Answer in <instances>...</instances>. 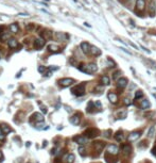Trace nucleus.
Masks as SVG:
<instances>
[{
    "label": "nucleus",
    "instance_id": "obj_1",
    "mask_svg": "<svg viewBox=\"0 0 156 163\" xmlns=\"http://www.w3.org/2000/svg\"><path fill=\"white\" fill-rule=\"evenodd\" d=\"M80 70H82V72L84 73H87V74H92V73H96L98 69V67L96 64L91 63V64H88V65H81L79 67Z\"/></svg>",
    "mask_w": 156,
    "mask_h": 163
},
{
    "label": "nucleus",
    "instance_id": "obj_2",
    "mask_svg": "<svg viewBox=\"0 0 156 163\" xmlns=\"http://www.w3.org/2000/svg\"><path fill=\"white\" fill-rule=\"evenodd\" d=\"M72 94H74L75 96H83L85 94V85L80 84V85L74 86L72 89Z\"/></svg>",
    "mask_w": 156,
    "mask_h": 163
},
{
    "label": "nucleus",
    "instance_id": "obj_3",
    "mask_svg": "<svg viewBox=\"0 0 156 163\" xmlns=\"http://www.w3.org/2000/svg\"><path fill=\"white\" fill-rule=\"evenodd\" d=\"M141 135V132L140 131H133L132 133H130L129 137H127V140H129V142H135L137 141Z\"/></svg>",
    "mask_w": 156,
    "mask_h": 163
},
{
    "label": "nucleus",
    "instance_id": "obj_4",
    "mask_svg": "<svg viewBox=\"0 0 156 163\" xmlns=\"http://www.w3.org/2000/svg\"><path fill=\"white\" fill-rule=\"evenodd\" d=\"M45 44H46V41H45V38H43V37H38L34 41V47L36 48V49L43 48L45 46Z\"/></svg>",
    "mask_w": 156,
    "mask_h": 163
},
{
    "label": "nucleus",
    "instance_id": "obj_5",
    "mask_svg": "<svg viewBox=\"0 0 156 163\" xmlns=\"http://www.w3.org/2000/svg\"><path fill=\"white\" fill-rule=\"evenodd\" d=\"M107 152L109 153V155L116 156L117 153L119 152V148H118V146L115 145V144H110V145L107 146Z\"/></svg>",
    "mask_w": 156,
    "mask_h": 163
},
{
    "label": "nucleus",
    "instance_id": "obj_6",
    "mask_svg": "<svg viewBox=\"0 0 156 163\" xmlns=\"http://www.w3.org/2000/svg\"><path fill=\"white\" fill-rule=\"evenodd\" d=\"M74 82V80L71 79V78H64V79H60L59 83L62 86H64V88H66V86H69V85H71L72 83Z\"/></svg>",
    "mask_w": 156,
    "mask_h": 163
},
{
    "label": "nucleus",
    "instance_id": "obj_7",
    "mask_svg": "<svg viewBox=\"0 0 156 163\" xmlns=\"http://www.w3.org/2000/svg\"><path fill=\"white\" fill-rule=\"evenodd\" d=\"M127 83H129V81L126 78H119L117 81V85L119 89H124L127 85Z\"/></svg>",
    "mask_w": 156,
    "mask_h": 163
},
{
    "label": "nucleus",
    "instance_id": "obj_8",
    "mask_svg": "<svg viewBox=\"0 0 156 163\" xmlns=\"http://www.w3.org/2000/svg\"><path fill=\"white\" fill-rule=\"evenodd\" d=\"M90 48H91V46L88 43H86V42H83V43L81 44V49H82L83 52L86 53V54L90 52Z\"/></svg>",
    "mask_w": 156,
    "mask_h": 163
},
{
    "label": "nucleus",
    "instance_id": "obj_9",
    "mask_svg": "<svg viewBox=\"0 0 156 163\" xmlns=\"http://www.w3.org/2000/svg\"><path fill=\"white\" fill-rule=\"evenodd\" d=\"M107 98H108V100L110 102H113V104H117V101H118V96H117L116 93H114V92L108 93Z\"/></svg>",
    "mask_w": 156,
    "mask_h": 163
},
{
    "label": "nucleus",
    "instance_id": "obj_10",
    "mask_svg": "<svg viewBox=\"0 0 156 163\" xmlns=\"http://www.w3.org/2000/svg\"><path fill=\"white\" fill-rule=\"evenodd\" d=\"M85 134L87 137H96L99 134V131L97 129H88Z\"/></svg>",
    "mask_w": 156,
    "mask_h": 163
},
{
    "label": "nucleus",
    "instance_id": "obj_11",
    "mask_svg": "<svg viewBox=\"0 0 156 163\" xmlns=\"http://www.w3.org/2000/svg\"><path fill=\"white\" fill-rule=\"evenodd\" d=\"M78 144H85V143H87V141H88V137L87 136H83V135H80V136H75L74 139H73Z\"/></svg>",
    "mask_w": 156,
    "mask_h": 163
},
{
    "label": "nucleus",
    "instance_id": "obj_12",
    "mask_svg": "<svg viewBox=\"0 0 156 163\" xmlns=\"http://www.w3.org/2000/svg\"><path fill=\"white\" fill-rule=\"evenodd\" d=\"M145 6V0H137L136 1V8L138 11H143Z\"/></svg>",
    "mask_w": 156,
    "mask_h": 163
},
{
    "label": "nucleus",
    "instance_id": "obj_13",
    "mask_svg": "<svg viewBox=\"0 0 156 163\" xmlns=\"http://www.w3.org/2000/svg\"><path fill=\"white\" fill-rule=\"evenodd\" d=\"M80 120H81V118H80L79 114H75V115H73L72 117H70V123H71L72 125H79Z\"/></svg>",
    "mask_w": 156,
    "mask_h": 163
},
{
    "label": "nucleus",
    "instance_id": "obj_14",
    "mask_svg": "<svg viewBox=\"0 0 156 163\" xmlns=\"http://www.w3.org/2000/svg\"><path fill=\"white\" fill-rule=\"evenodd\" d=\"M121 148H122L123 153H125V155H130L131 151H132V147L130 146V144H123Z\"/></svg>",
    "mask_w": 156,
    "mask_h": 163
},
{
    "label": "nucleus",
    "instance_id": "obj_15",
    "mask_svg": "<svg viewBox=\"0 0 156 163\" xmlns=\"http://www.w3.org/2000/svg\"><path fill=\"white\" fill-rule=\"evenodd\" d=\"M55 37L59 41H66L67 38H68V35H66L65 33H62V32H57L55 34Z\"/></svg>",
    "mask_w": 156,
    "mask_h": 163
},
{
    "label": "nucleus",
    "instance_id": "obj_16",
    "mask_svg": "<svg viewBox=\"0 0 156 163\" xmlns=\"http://www.w3.org/2000/svg\"><path fill=\"white\" fill-rule=\"evenodd\" d=\"M8 45H9L10 48H16L18 46V43H17V41H16L15 38H10V40L8 41Z\"/></svg>",
    "mask_w": 156,
    "mask_h": 163
},
{
    "label": "nucleus",
    "instance_id": "obj_17",
    "mask_svg": "<svg viewBox=\"0 0 156 163\" xmlns=\"http://www.w3.org/2000/svg\"><path fill=\"white\" fill-rule=\"evenodd\" d=\"M155 3L154 2H151L150 3V6H149V14L151 17H153V16L155 15Z\"/></svg>",
    "mask_w": 156,
    "mask_h": 163
},
{
    "label": "nucleus",
    "instance_id": "obj_18",
    "mask_svg": "<svg viewBox=\"0 0 156 163\" xmlns=\"http://www.w3.org/2000/svg\"><path fill=\"white\" fill-rule=\"evenodd\" d=\"M90 52H91L92 56H100V54H101V50L99 49L98 47H96V46H91Z\"/></svg>",
    "mask_w": 156,
    "mask_h": 163
},
{
    "label": "nucleus",
    "instance_id": "obj_19",
    "mask_svg": "<svg viewBox=\"0 0 156 163\" xmlns=\"http://www.w3.org/2000/svg\"><path fill=\"white\" fill-rule=\"evenodd\" d=\"M150 105H151V104H150V101L148 100V99H144V100H142L141 102H140V108L143 109V110L150 108Z\"/></svg>",
    "mask_w": 156,
    "mask_h": 163
},
{
    "label": "nucleus",
    "instance_id": "obj_20",
    "mask_svg": "<svg viewBox=\"0 0 156 163\" xmlns=\"http://www.w3.org/2000/svg\"><path fill=\"white\" fill-rule=\"evenodd\" d=\"M33 119L34 120H37V121H41V123H43L44 121V117H43V115H41L40 113H34L33 114Z\"/></svg>",
    "mask_w": 156,
    "mask_h": 163
},
{
    "label": "nucleus",
    "instance_id": "obj_21",
    "mask_svg": "<svg viewBox=\"0 0 156 163\" xmlns=\"http://www.w3.org/2000/svg\"><path fill=\"white\" fill-rule=\"evenodd\" d=\"M95 148L97 151H101L102 149L104 148V143H102V142H97V143H95Z\"/></svg>",
    "mask_w": 156,
    "mask_h": 163
},
{
    "label": "nucleus",
    "instance_id": "obj_22",
    "mask_svg": "<svg viewBox=\"0 0 156 163\" xmlns=\"http://www.w3.org/2000/svg\"><path fill=\"white\" fill-rule=\"evenodd\" d=\"M115 139H116V141H118V142H122V141L124 140V135L122 132H117L116 134H115Z\"/></svg>",
    "mask_w": 156,
    "mask_h": 163
},
{
    "label": "nucleus",
    "instance_id": "obj_23",
    "mask_svg": "<svg viewBox=\"0 0 156 163\" xmlns=\"http://www.w3.org/2000/svg\"><path fill=\"white\" fill-rule=\"evenodd\" d=\"M101 83L103 85H108L110 83V80H109V78H108L107 76H103L101 78Z\"/></svg>",
    "mask_w": 156,
    "mask_h": 163
},
{
    "label": "nucleus",
    "instance_id": "obj_24",
    "mask_svg": "<svg viewBox=\"0 0 156 163\" xmlns=\"http://www.w3.org/2000/svg\"><path fill=\"white\" fill-rule=\"evenodd\" d=\"M48 50L51 51V52H57L59 51V47L55 46V45L50 44V45H48Z\"/></svg>",
    "mask_w": 156,
    "mask_h": 163
},
{
    "label": "nucleus",
    "instance_id": "obj_25",
    "mask_svg": "<svg viewBox=\"0 0 156 163\" xmlns=\"http://www.w3.org/2000/svg\"><path fill=\"white\" fill-rule=\"evenodd\" d=\"M74 159H75V157L73 153H69L68 156H67V158H66V162L67 163H73L74 162Z\"/></svg>",
    "mask_w": 156,
    "mask_h": 163
},
{
    "label": "nucleus",
    "instance_id": "obj_26",
    "mask_svg": "<svg viewBox=\"0 0 156 163\" xmlns=\"http://www.w3.org/2000/svg\"><path fill=\"white\" fill-rule=\"evenodd\" d=\"M10 30H11L12 33H16V32H18L19 28H18L17 24H12L11 26H10Z\"/></svg>",
    "mask_w": 156,
    "mask_h": 163
},
{
    "label": "nucleus",
    "instance_id": "obj_27",
    "mask_svg": "<svg viewBox=\"0 0 156 163\" xmlns=\"http://www.w3.org/2000/svg\"><path fill=\"white\" fill-rule=\"evenodd\" d=\"M155 134V126H151L150 127V129L148 131V136L149 137H153Z\"/></svg>",
    "mask_w": 156,
    "mask_h": 163
},
{
    "label": "nucleus",
    "instance_id": "obj_28",
    "mask_svg": "<svg viewBox=\"0 0 156 163\" xmlns=\"http://www.w3.org/2000/svg\"><path fill=\"white\" fill-rule=\"evenodd\" d=\"M0 128H1V130H2L4 133H10V132L12 131V129L8 126V125H2V126L0 127Z\"/></svg>",
    "mask_w": 156,
    "mask_h": 163
},
{
    "label": "nucleus",
    "instance_id": "obj_29",
    "mask_svg": "<svg viewBox=\"0 0 156 163\" xmlns=\"http://www.w3.org/2000/svg\"><path fill=\"white\" fill-rule=\"evenodd\" d=\"M4 140H5V133L3 132L1 130V128H0V142H3Z\"/></svg>",
    "mask_w": 156,
    "mask_h": 163
},
{
    "label": "nucleus",
    "instance_id": "obj_30",
    "mask_svg": "<svg viewBox=\"0 0 156 163\" xmlns=\"http://www.w3.org/2000/svg\"><path fill=\"white\" fill-rule=\"evenodd\" d=\"M142 96H143L142 91H137V92H136V94H135V98H136V99H138V98H141Z\"/></svg>",
    "mask_w": 156,
    "mask_h": 163
},
{
    "label": "nucleus",
    "instance_id": "obj_31",
    "mask_svg": "<svg viewBox=\"0 0 156 163\" xmlns=\"http://www.w3.org/2000/svg\"><path fill=\"white\" fill-rule=\"evenodd\" d=\"M119 76H121V72H120V70H118V72H116V73L114 74L113 79L114 80H117V81H118V77H119Z\"/></svg>",
    "mask_w": 156,
    "mask_h": 163
},
{
    "label": "nucleus",
    "instance_id": "obj_32",
    "mask_svg": "<svg viewBox=\"0 0 156 163\" xmlns=\"http://www.w3.org/2000/svg\"><path fill=\"white\" fill-rule=\"evenodd\" d=\"M119 118H125L126 117V111H123V112H120L119 113Z\"/></svg>",
    "mask_w": 156,
    "mask_h": 163
},
{
    "label": "nucleus",
    "instance_id": "obj_33",
    "mask_svg": "<svg viewBox=\"0 0 156 163\" xmlns=\"http://www.w3.org/2000/svg\"><path fill=\"white\" fill-rule=\"evenodd\" d=\"M79 152L81 155H85V148L84 147H79Z\"/></svg>",
    "mask_w": 156,
    "mask_h": 163
},
{
    "label": "nucleus",
    "instance_id": "obj_34",
    "mask_svg": "<svg viewBox=\"0 0 156 163\" xmlns=\"http://www.w3.org/2000/svg\"><path fill=\"white\" fill-rule=\"evenodd\" d=\"M124 104H125L126 105H129V104H132V102H131V100H130L129 98H125V99H124Z\"/></svg>",
    "mask_w": 156,
    "mask_h": 163
},
{
    "label": "nucleus",
    "instance_id": "obj_35",
    "mask_svg": "<svg viewBox=\"0 0 156 163\" xmlns=\"http://www.w3.org/2000/svg\"><path fill=\"white\" fill-rule=\"evenodd\" d=\"M45 67H43V66H39L38 67V72H40V73H43V74H45Z\"/></svg>",
    "mask_w": 156,
    "mask_h": 163
},
{
    "label": "nucleus",
    "instance_id": "obj_36",
    "mask_svg": "<svg viewBox=\"0 0 156 163\" xmlns=\"http://www.w3.org/2000/svg\"><path fill=\"white\" fill-rule=\"evenodd\" d=\"M129 44H130V45H131V46H132V47H134V48H135V49H138V46H136V45L134 44V43H132V42H130Z\"/></svg>",
    "mask_w": 156,
    "mask_h": 163
},
{
    "label": "nucleus",
    "instance_id": "obj_37",
    "mask_svg": "<svg viewBox=\"0 0 156 163\" xmlns=\"http://www.w3.org/2000/svg\"><path fill=\"white\" fill-rule=\"evenodd\" d=\"M120 49L122 50V51H124V52H125V53H127V54H132V53L130 52V51H127V50L125 49V48H120Z\"/></svg>",
    "mask_w": 156,
    "mask_h": 163
},
{
    "label": "nucleus",
    "instance_id": "obj_38",
    "mask_svg": "<svg viewBox=\"0 0 156 163\" xmlns=\"http://www.w3.org/2000/svg\"><path fill=\"white\" fill-rule=\"evenodd\" d=\"M105 136L106 137H109V133H110V130H108V131H105Z\"/></svg>",
    "mask_w": 156,
    "mask_h": 163
},
{
    "label": "nucleus",
    "instance_id": "obj_39",
    "mask_svg": "<svg viewBox=\"0 0 156 163\" xmlns=\"http://www.w3.org/2000/svg\"><path fill=\"white\" fill-rule=\"evenodd\" d=\"M41 110H43L44 113H46V112H47V109H46V107H44V105H41Z\"/></svg>",
    "mask_w": 156,
    "mask_h": 163
},
{
    "label": "nucleus",
    "instance_id": "obj_40",
    "mask_svg": "<svg viewBox=\"0 0 156 163\" xmlns=\"http://www.w3.org/2000/svg\"><path fill=\"white\" fill-rule=\"evenodd\" d=\"M2 160H3V155H2V152L0 151V162H1Z\"/></svg>",
    "mask_w": 156,
    "mask_h": 163
},
{
    "label": "nucleus",
    "instance_id": "obj_41",
    "mask_svg": "<svg viewBox=\"0 0 156 163\" xmlns=\"http://www.w3.org/2000/svg\"><path fill=\"white\" fill-rule=\"evenodd\" d=\"M96 89H99V91H102L103 88H101V86H98V88H96Z\"/></svg>",
    "mask_w": 156,
    "mask_h": 163
},
{
    "label": "nucleus",
    "instance_id": "obj_42",
    "mask_svg": "<svg viewBox=\"0 0 156 163\" xmlns=\"http://www.w3.org/2000/svg\"><path fill=\"white\" fill-rule=\"evenodd\" d=\"M153 153L156 156V147H154V149H153Z\"/></svg>",
    "mask_w": 156,
    "mask_h": 163
}]
</instances>
